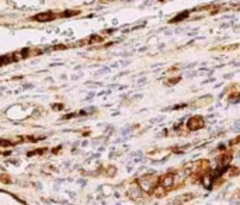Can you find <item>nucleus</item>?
<instances>
[{"label": "nucleus", "instance_id": "nucleus-4", "mask_svg": "<svg viewBox=\"0 0 240 205\" xmlns=\"http://www.w3.org/2000/svg\"><path fill=\"white\" fill-rule=\"evenodd\" d=\"M239 173H240V170L237 167H230V170H229V176L230 177H236V176H239Z\"/></svg>", "mask_w": 240, "mask_h": 205}, {"label": "nucleus", "instance_id": "nucleus-3", "mask_svg": "<svg viewBox=\"0 0 240 205\" xmlns=\"http://www.w3.org/2000/svg\"><path fill=\"white\" fill-rule=\"evenodd\" d=\"M188 14V11H183V13H180V16L178 17H175V18H173V20L170 21V23H177V21H181L183 18H185Z\"/></svg>", "mask_w": 240, "mask_h": 205}, {"label": "nucleus", "instance_id": "nucleus-2", "mask_svg": "<svg viewBox=\"0 0 240 205\" xmlns=\"http://www.w3.org/2000/svg\"><path fill=\"white\" fill-rule=\"evenodd\" d=\"M205 127V119L201 115H192L187 121V129L188 131H198Z\"/></svg>", "mask_w": 240, "mask_h": 205}, {"label": "nucleus", "instance_id": "nucleus-1", "mask_svg": "<svg viewBox=\"0 0 240 205\" xmlns=\"http://www.w3.org/2000/svg\"><path fill=\"white\" fill-rule=\"evenodd\" d=\"M192 169H183V170H177V172H169L166 174H163L159 180H156L155 188H153V193H155L156 197H164L170 193L171 190L178 188L185 183V177L191 176Z\"/></svg>", "mask_w": 240, "mask_h": 205}]
</instances>
